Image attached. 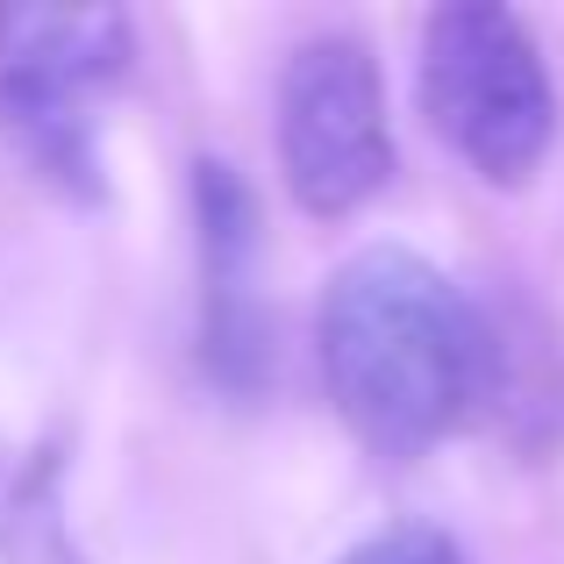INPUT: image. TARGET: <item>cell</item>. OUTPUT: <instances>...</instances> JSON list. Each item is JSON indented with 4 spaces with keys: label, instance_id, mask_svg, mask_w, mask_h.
Returning a JSON list of instances; mask_svg holds the SVG:
<instances>
[{
    "label": "cell",
    "instance_id": "1",
    "mask_svg": "<svg viewBox=\"0 0 564 564\" xmlns=\"http://www.w3.org/2000/svg\"><path fill=\"white\" fill-rule=\"evenodd\" d=\"M315 350L336 414L379 457L465 436L494 400L500 350L479 301L408 243H365L322 286Z\"/></svg>",
    "mask_w": 564,
    "mask_h": 564
},
{
    "label": "cell",
    "instance_id": "2",
    "mask_svg": "<svg viewBox=\"0 0 564 564\" xmlns=\"http://www.w3.org/2000/svg\"><path fill=\"white\" fill-rule=\"evenodd\" d=\"M422 115L486 186H529L557 143V86L536 29L494 0H451L422 22Z\"/></svg>",
    "mask_w": 564,
    "mask_h": 564
},
{
    "label": "cell",
    "instance_id": "3",
    "mask_svg": "<svg viewBox=\"0 0 564 564\" xmlns=\"http://www.w3.org/2000/svg\"><path fill=\"white\" fill-rule=\"evenodd\" d=\"M122 8H0V137L65 200H100L94 100L129 72Z\"/></svg>",
    "mask_w": 564,
    "mask_h": 564
},
{
    "label": "cell",
    "instance_id": "4",
    "mask_svg": "<svg viewBox=\"0 0 564 564\" xmlns=\"http://www.w3.org/2000/svg\"><path fill=\"white\" fill-rule=\"evenodd\" d=\"M279 180L307 215H358L393 180L386 79L365 36L322 29L279 72Z\"/></svg>",
    "mask_w": 564,
    "mask_h": 564
},
{
    "label": "cell",
    "instance_id": "5",
    "mask_svg": "<svg viewBox=\"0 0 564 564\" xmlns=\"http://www.w3.org/2000/svg\"><path fill=\"white\" fill-rule=\"evenodd\" d=\"M193 243H200V365L229 393H258L272 365L258 301V193L221 158L193 165Z\"/></svg>",
    "mask_w": 564,
    "mask_h": 564
},
{
    "label": "cell",
    "instance_id": "6",
    "mask_svg": "<svg viewBox=\"0 0 564 564\" xmlns=\"http://www.w3.org/2000/svg\"><path fill=\"white\" fill-rule=\"evenodd\" d=\"M0 557L8 564H86L79 536L65 522V451L43 443L29 465L14 471L8 500H0Z\"/></svg>",
    "mask_w": 564,
    "mask_h": 564
},
{
    "label": "cell",
    "instance_id": "7",
    "mask_svg": "<svg viewBox=\"0 0 564 564\" xmlns=\"http://www.w3.org/2000/svg\"><path fill=\"white\" fill-rule=\"evenodd\" d=\"M336 564H465V551H457L443 529H429V522H393V529L358 536Z\"/></svg>",
    "mask_w": 564,
    "mask_h": 564
}]
</instances>
